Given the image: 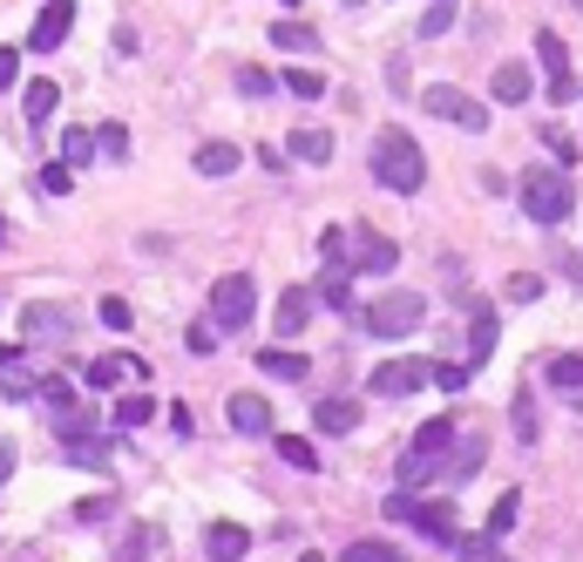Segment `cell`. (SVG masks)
<instances>
[{
    "mask_svg": "<svg viewBox=\"0 0 583 562\" xmlns=\"http://www.w3.org/2000/svg\"><path fill=\"white\" fill-rule=\"evenodd\" d=\"M367 170H373V183H380V190H394V196H414V190L427 183V156H421V143H414L401 123H386V130L373 136V156H367Z\"/></svg>",
    "mask_w": 583,
    "mask_h": 562,
    "instance_id": "obj_1",
    "label": "cell"
},
{
    "mask_svg": "<svg viewBox=\"0 0 583 562\" xmlns=\"http://www.w3.org/2000/svg\"><path fill=\"white\" fill-rule=\"evenodd\" d=\"M516 196H523V217H529V224H563V217L576 211V183H570V170H523Z\"/></svg>",
    "mask_w": 583,
    "mask_h": 562,
    "instance_id": "obj_2",
    "label": "cell"
},
{
    "mask_svg": "<svg viewBox=\"0 0 583 562\" xmlns=\"http://www.w3.org/2000/svg\"><path fill=\"white\" fill-rule=\"evenodd\" d=\"M421 318H427V299L421 292H380L373 305H360V333H373V339H407V333H421Z\"/></svg>",
    "mask_w": 583,
    "mask_h": 562,
    "instance_id": "obj_3",
    "label": "cell"
},
{
    "mask_svg": "<svg viewBox=\"0 0 583 562\" xmlns=\"http://www.w3.org/2000/svg\"><path fill=\"white\" fill-rule=\"evenodd\" d=\"M251 312H258L251 271H231V278H217V285H211V326H217V333H245Z\"/></svg>",
    "mask_w": 583,
    "mask_h": 562,
    "instance_id": "obj_4",
    "label": "cell"
},
{
    "mask_svg": "<svg viewBox=\"0 0 583 562\" xmlns=\"http://www.w3.org/2000/svg\"><path fill=\"white\" fill-rule=\"evenodd\" d=\"M421 109L427 115H441V123H455V130H489V109L475 102V95H461L455 82H435V89H421Z\"/></svg>",
    "mask_w": 583,
    "mask_h": 562,
    "instance_id": "obj_5",
    "label": "cell"
},
{
    "mask_svg": "<svg viewBox=\"0 0 583 562\" xmlns=\"http://www.w3.org/2000/svg\"><path fill=\"white\" fill-rule=\"evenodd\" d=\"M380 400H407V393H421V386H435V359H386V367H373V380H367Z\"/></svg>",
    "mask_w": 583,
    "mask_h": 562,
    "instance_id": "obj_6",
    "label": "cell"
},
{
    "mask_svg": "<svg viewBox=\"0 0 583 562\" xmlns=\"http://www.w3.org/2000/svg\"><path fill=\"white\" fill-rule=\"evenodd\" d=\"M536 61H542V75H550V102H570L576 95V68H570V48L557 42V27L536 34Z\"/></svg>",
    "mask_w": 583,
    "mask_h": 562,
    "instance_id": "obj_7",
    "label": "cell"
},
{
    "mask_svg": "<svg viewBox=\"0 0 583 562\" xmlns=\"http://www.w3.org/2000/svg\"><path fill=\"white\" fill-rule=\"evenodd\" d=\"M143 380H149V367H143L136 352H96V359H89V386H96V393H115V386H143Z\"/></svg>",
    "mask_w": 583,
    "mask_h": 562,
    "instance_id": "obj_8",
    "label": "cell"
},
{
    "mask_svg": "<svg viewBox=\"0 0 583 562\" xmlns=\"http://www.w3.org/2000/svg\"><path fill=\"white\" fill-rule=\"evenodd\" d=\"M68 27H75V0H48V8L34 14V27H27V55H55L68 42Z\"/></svg>",
    "mask_w": 583,
    "mask_h": 562,
    "instance_id": "obj_9",
    "label": "cell"
},
{
    "mask_svg": "<svg viewBox=\"0 0 583 562\" xmlns=\"http://www.w3.org/2000/svg\"><path fill=\"white\" fill-rule=\"evenodd\" d=\"M394 265H401V245H394V237H380V231L367 224V231L354 237V271H360V278H386Z\"/></svg>",
    "mask_w": 583,
    "mask_h": 562,
    "instance_id": "obj_10",
    "label": "cell"
},
{
    "mask_svg": "<svg viewBox=\"0 0 583 562\" xmlns=\"http://www.w3.org/2000/svg\"><path fill=\"white\" fill-rule=\"evenodd\" d=\"M414 529H421L427 542L455 549V542H461V529H455V502H448V495H441V502H414Z\"/></svg>",
    "mask_w": 583,
    "mask_h": 562,
    "instance_id": "obj_11",
    "label": "cell"
},
{
    "mask_svg": "<svg viewBox=\"0 0 583 562\" xmlns=\"http://www.w3.org/2000/svg\"><path fill=\"white\" fill-rule=\"evenodd\" d=\"M224 420L238 427V434H271V400H265V393H231Z\"/></svg>",
    "mask_w": 583,
    "mask_h": 562,
    "instance_id": "obj_12",
    "label": "cell"
},
{
    "mask_svg": "<svg viewBox=\"0 0 583 562\" xmlns=\"http://www.w3.org/2000/svg\"><path fill=\"white\" fill-rule=\"evenodd\" d=\"M245 549H251V529H238V521H211L204 529V555L211 562H245Z\"/></svg>",
    "mask_w": 583,
    "mask_h": 562,
    "instance_id": "obj_13",
    "label": "cell"
},
{
    "mask_svg": "<svg viewBox=\"0 0 583 562\" xmlns=\"http://www.w3.org/2000/svg\"><path fill=\"white\" fill-rule=\"evenodd\" d=\"M529 89H536L529 61H502V68L489 75V95H495V102H509V109H516V102H529Z\"/></svg>",
    "mask_w": 583,
    "mask_h": 562,
    "instance_id": "obj_14",
    "label": "cell"
},
{
    "mask_svg": "<svg viewBox=\"0 0 583 562\" xmlns=\"http://www.w3.org/2000/svg\"><path fill=\"white\" fill-rule=\"evenodd\" d=\"M313 420H319V434H354L360 427V400L354 393H326L313 407Z\"/></svg>",
    "mask_w": 583,
    "mask_h": 562,
    "instance_id": "obj_15",
    "label": "cell"
},
{
    "mask_svg": "<svg viewBox=\"0 0 583 562\" xmlns=\"http://www.w3.org/2000/svg\"><path fill=\"white\" fill-rule=\"evenodd\" d=\"M305 318H313V292H305V285H285V292H279V318H271V326H279V339H299Z\"/></svg>",
    "mask_w": 583,
    "mask_h": 562,
    "instance_id": "obj_16",
    "label": "cell"
},
{
    "mask_svg": "<svg viewBox=\"0 0 583 562\" xmlns=\"http://www.w3.org/2000/svg\"><path fill=\"white\" fill-rule=\"evenodd\" d=\"M258 373H271V380H313V359L285 352V346H258Z\"/></svg>",
    "mask_w": 583,
    "mask_h": 562,
    "instance_id": "obj_17",
    "label": "cell"
},
{
    "mask_svg": "<svg viewBox=\"0 0 583 562\" xmlns=\"http://www.w3.org/2000/svg\"><path fill=\"white\" fill-rule=\"evenodd\" d=\"M271 48H279V55H319V27H305V21H271Z\"/></svg>",
    "mask_w": 583,
    "mask_h": 562,
    "instance_id": "obj_18",
    "label": "cell"
},
{
    "mask_svg": "<svg viewBox=\"0 0 583 562\" xmlns=\"http://www.w3.org/2000/svg\"><path fill=\"white\" fill-rule=\"evenodd\" d=\"M21 109H27V123H34V130H48V115L61 109V89L42 75V82H27V89H21Z\"/></svg>",
    "mask_w": 583,
    "mask_h": 562,
    "instance_id": "obj_19",
    "label": "cell"
},
{
    "mask_svg": "<svg viewBox=\"0 0 583 562\" xmlns=\"http://www.w3.org/2000/svg\"><path fill=\"white\" fill-rule=\"evenodd\" d=\"M489 352H495V312L475 305L469 312V367H489Z\"/></svg>",
    "mask_w": 583,
    "mask_h": 562,
    "instance_id": "obj_20",
    "label": "cell"
},
{
    "mask_svg": "<svg viewBox=\"0 0 583 562\" xmlns=\"http://www.w3.org/2000/svg\"><path fill=\"white\" fill-rule=\"evenodd\" d=\"M21 333H27V339H61V333H68V312H61V305H27V312H21Z\"/></svg>",
    "mask_w": 583,
    "mask_h": 562,
    "instance_id": "obj_21",
    "label": "cell"
},
{
    "mask_svg": "<svg viewBox=\"0 0 583 562\" xmlns=\"http://www.w3.org/2000/svg\"><path fill=\"white\" fill-rule=\"evenodd\" d=\"M190 170L198 177H231L238 170V143H204L198 156H190Z\"/></svg>",
    "mask_w": 583,
    "mask_h": 562,
    "instance_id": "obj_22",
    "label": "cell"
},
{
    "mask_svg": "<svg viewBox=\"0 0 583 562\" xmlns=\"http://www.w3.org/2000/svg\"><path fill=\"white\" fill-rule=\"evenodd\" d=\"M354 265H326V278H319V299L333 305V312H346V305H354Z\"/></svg>",
    "mask_w": 583,
    "mask_h": 562,
    "instance_id": "obj_23",
    "label": "cell"
},
{
    "mask_svg": "<svg viewBox=\"0 0 583 562\" xmlns=\"http://www.w3.org/2000/svg\"><path fill=\"white\" fill-rule=\"evenodd\" d=\"M285 156H299V164H333V136L326 130H292Z\"/></svg>",
    "mask_w": 583,
    "mask_h": 562,
    "instance_id": "obj_24",
    "label": "cell"
},
{
    "mask_svg": "<svg viewBox=\"0 0 583 562\" xmlns=\"http://www.w3.org/2000/svg\"><path fill=\"white\" fill-rule=\"evenodd\" d=\"M149 420H157V393H123V400H115V427H149Z\"/></svg>",
    "mask_w": 583,
    "mask_h": 562,
    "instance_id": "obj_25",
    "label": "cell"
},
{
    "mask_svg": "<svg viewBox=\"0 0 583 562\" xmlns=\"http://www.w3.org/2000/svg\"><path fill=\"white\" fill-rule=\"evenodd\" d=\"M271 448H279V461L299 468V474H313V468H319V448H313V440H299V434H271Z\"/></svg>",
    "mask_w": 583,
    "mask_h": 562,
    "instance_id": "obj_26",
    "label": "cell"
},
{
    "mask_svg": "<svg viewBox=\"0 0 583 562\" xmlns=\"http://www.w3.org/2000/svg\"><path fill=\"white\" fill-rule=\"evenodd\" d=\"M542 380H550L557 393H583V352H557L550 367H542Z\"/></svg>",
    "mask_w": 583,
    "mask_h": 562,
    "instance_id": "obj_27",
    "label": "cell"
},
{
    "mask_svg": "<svg viewBox=\"0 0 583 562\" xmlns=\"http://www.w3.org/2000/svg\"><path fill=\"white\" fill-rule=\"evenodd\" d=\"M509 414H516V440H523V448H536V440H542V420H536V393H529V386L516 393Z\"/></svg>",
    "mask_w": 583,
    "mask_h": 562,
    "instance_id": "obj_28",
    "label": "cell"
},
{
    "mask_svg": "<svg viewBox=\"0 0 583 562\" xmlns=\"http://www.w3.org/2000/svg\"><path fill=\"white\" fill-rule=\"evenodd\" d=\"M516 521H523V488H509V495H502V502L489 508V536L502 542V536H509V529H516Z\"/></svg>",
    "mask_w": 583,
    "mask_h": 562,
    "instance_id": "obj_29",
    "label": "cell"
},
{
    "mask_svg": "<svg viewBox=\"0 0 583 562\" xmlns=\"http://www.w3.org/2000/svg\"><path fill=\"white\" fill-rule=\"evenodd\" d=\"M346 562H407V549H394V542L367 536V542H346Z\"/></svg>",
    "mask_w": 583,
    "mask_h": 562,
    "instance_id": "obj_30",
    "label": "cell"
},
{
    "mask_svg": "<svg viewBox=\"0 0 583 562\" xmlns=\"http://www.w3.org/2000/svg\"><path fill=\"white\" fill-rule=\"evenodd\" d=\"M455 8H461V0H435V8L421 14V42H441V34L455 27Z\"/></svg>",
    "mask_w": 583,
    "mask_h": 562,
    "instance_id": "obj_31",
    "label": "cell"
},
{
    "mask_svg": "<svg viewBox=\"0 0 583 562\" xmlns=\"http://www.w3.org/2000/svg\"><path fill=\"white\" fill-rule=\"evenodd\" d=\"M285 89H292L299 102H319V95H326V75H319V68H285Z\"/></svg>",
    "mask_w": 583,
    "mask_h": 562,
    "instance_id": "obj_32",
    "label": "cell"
},
{
    "mask_svg": "<svg viewBox=\"0 0 583 562\" xmlns=\"http://www.w3.org/2000/svg\"><path fill=\"white\" fill-rule=\"evenodd\" d=\"M455 555H461V562H509L495 536H461V542H455Z\"/></svg>",
    "mask_w": 583,
    "mask_h": 562,
    "instance_id": "obj_33",
    "label": "cell"
},
{
    "mask_svg": "<svg viewBox=\"0 0 583 562\" xmlns=\"http://www.w3.org/2000/svg\"><path fill=\"white\" fill-rule=\"evenodd\" d=\"M89 156H96V130H68V136H61V164H68V170H82Z\"/></svg>",
    "mask_w": 583,
    "mask_h": 562,
    "instance_id": "obj_34",
    "label": "cell"
},
{
    "mask_svg": "<svg viewBox=\"0 0 583 562\" xmlns=\"http://www.w3.org/2000/svg\"><path fill=\"white\" fill-rule=\"evenodd\" d=\"M238 95L271 102V95H279V75H265V68H238Z\"/></svg>",
    "mask_w": 583,
    "mask_h": 562,
    "instance_id": "obj_35",
    "label": "cell"
},
{
    "mask_svg": "<svg viewBox=\"0 0 583 562\" xmlns=\"http://www.w3.org/2000/svg\"><path fill=\"white\" fill-rule=\"evenodd\" d=\"M469 380H475V367H469V359H441V367H435V386H441V393H461Z\"/></svg>",
    "mask_w": 583,
    "mask_h": 562,
    "instance_id": "obj_36",
    "label": "cell"
},
{
    "mask_svg": "<svg viewBox=\"0 0 583 562\" xmlns=\"http://www.w3.org/2000/svg\"><path fill=\"white\" fill-rule=\"evenodd\" d=\"M42 400H48V414H68V407H75V386L48 373V380H42Z\"/></svg>",
    "mask_w": 583,
    "mask_h": 562,
    "instance_id": "obj_37",
    "label": "cell"
},
{
    "mask_svg": "<svg viewBox=\"0 0 583 562\" xmlns=\"http://www.w3.org/2000/svg\"><path fill=\"white\" fill-rule=\"evenodd\" d=\"M68 461H75V468H109V454H102V448H89L82 434H68Z\"/></svg>",
    "mask_w": 583,
    "mask_h": 562,
    "instance_id": "obj_38",
    "label": "cell"
},
{
    "mask_svg": "<svg viewBox=\"0 0 583 562\" xmlns=\"http://www.w3.org/2000/svg\"><path fill=\"white\" fill-rule=\"evenodd\" d=\"M96 149H109V156H130V130H123V123H102V130H96Z\"/></svg>",
    "mask_w": 583,
    "mask_h": 562,
    "instance_id": "obj_39",
    "label": "cell"
},
{
    "mask_svg": "<svg viewBox=\"0 0 583 562\" xmlns=\"http://www.w3.org/2000/svg\"><path fill=\"white\" fill-rule=\"evenodd\" d=\"M319 258H326V265H346V231H339V224L319 231Z\"/></svg>",
    "mask_w": 583,
    "mask_h": 562,
    "instance_id": "obj_40",
    "label": "cell"
},
{
    "mask_svg": "<svg viewBox=\"0 0 583 562\" xmlns=\"http://www.w3.org/2000/svg\"><path fill=\"white\" fill-rule=\"evenodd\" d=\"M542 143H550V156H557V170H570V164H576V143H570L563 130H542Z\"/></svg>",
    "mask_w": 583,
    "mask_h": 562,
    "instance_id": "obj_41",
    "label": "cell"
},
{
    "mask_svg": "<svg viewBox=\"0 0 583 562\" xmlns=\"http://www.w3.org/2000/svg\"><path fill=\"white\" fill-rule=\"evenodd\" d=\"M509 299H516V305H536V299H542V278H529V271L509 278Z\"/></svg>",
    "mask_w": 583,
    "mask_h": 562,
    "instance_id": "obj_42",
    "label": "cell"
},
{
    "mask_svg": "<svg viewBox=\"0 0 583 562\" xmlns=\"http://www.w3.org/2000/svg\"><path fill=\"white\" fill-rule=\"evenodd\" d=\"M21 82V48H0V95Z\"/></svg>",
    "mask_w": 583,
    "mask_h": 562,
    "instance_id": "obj_43",
    "label": "cell"
},
{
    "mask_svg": "<svg viewBox=\"0 0 583 562\" xmlns=\"http://www.w3.org/2000/svg\"><path fill=\"white\" fill-rule=\"evenodd\" d=\"M42 196H68V164H48L42 170Z\"/></svg>",
    "mask_w": 583,
    "mask_h": 562,
    "instance_id": "obj_44",
    "label": "cell"
},
{
    "mask_svg": "<svg viewBox=\"0 0 583 562\" xmlns=\"http://www.w3.org/2000/svg\"><path fill=\"white\" fill-rule=\"evenodd\" d=\"M102 326H115V333H130V305H123V299H102Z\"/></svg>",
    "mask_w": 583,
    "mask_h": 562,
    "instance_id": "obj_45",
    "label": "cell"
},
{
    "mask_svg": "<svg viewBox=\"0 0 583 562\" xmlns=\"http://www.w3.org/2000/svg\"><path fill=\"white\" fill-rule=\"evenodd\" d=\"M143 549H149V529H130V536H123V549H115V555H123V562H143Z\"/></svg>",
    "mask_w": 583,
    "mask_h": 562,
    "instance_id": "obj_46",
    "label": "cell"
},
{
    "mask_svg": "<svg viewBox=\"0 0 583 562\" xmlns=\"http://www.w3.org/2000/svg\"><path fill=\"white\" fill-rule=\"evenodd\" d=\"M386 515H394V521H414V488H401V495H386Z\"/></svg>",
    "mask_w": 583,
    "mask_h": 562,
    "instance_id": "obj_47",
    "label": "cell"
},
{
    "mask_svg": "<svg viewBox=\"0 0 583 562\" xmlns=\"http://www.w3.org/2000/svg\"><path fill=\"white\" fill-rule=\"evenodd\" d=\"M258 170H271V177H279V170H285V149H271V143H258Z\"/></svg>",
    "mask_w": 583,
    "mask_h": 562,
    "instance_id": "obj_48",
    "label": "cell"
},
{
    "mask_svg": "<svg viewBox=\"0 0 583 562\" xmlns=\"http://www.w3.org/2000/svg\"><path fill=\"white\" fill-rule=\"evenodd\" d=\"M109 508H115V502H109V495H96V502H82V508H75V521H102Z\"/></svg>",
    "mask_w": 583,
    "mask_h": 562,
    "instance_id": "obj_49",
    "label": "cell"
},
{
    "mask_svg": "<svg viewBox=\"0 0 583 562\" xmlns=\"http://www.w3.org/2000/svg\"><path fill=\"white\" fill-rule=\"evenodd\" d=\"M14 474V448H8V440H0V481H8Z\"/></svg>",
    "mask_w": 583,
    "mask_h": 562,
    "instance_id": "obj_50",
    "label": "cell"
},
{
    "mask_svg": "<svg viewBox=\"0 0 583 562\" xmlns=\"http://www.w3.org/2000/svg\"><path fill=\"white\" fill-rule=\"evenodd\" d=\"M14 359H21V346H0V373H14Z\"/></svg>",
    "mask_w": 583,
    "mask_h": 562,
    "instance_id": "obj_51",
    "label": "cell"
},
{
    "mask_svg": "<svg viewBox=\"0 0 583 562\" xmlns=\"http://www.w3.org/2000/svg\"><path fill=\"white\" fill-rule=\"evenodd\" d=\"M299 562H326V555H319V549H305V555H299Z\"/></svg>",
    "mask_w": 583,
    "mask_h": 562,
    "instance_id": "obj_52",
    "label": "cell"
},
{
    "mask_svg": "<svg viewBox=\"0 0 583 562\" xmlns=\"http://www.w3.org/2000/svg\"><path fill=\"white\" fill-rule=\"evenodd\" d=\"M0 245H8V217H0Z\"/></svg>",
    "mask_w": 583,
    "mask_h": 562,
    "instance_id": "obj_53",
    "label": "cell"
},
{
    "mask_svg": "<svg viewBox=\"0 0 583 562\" xmlns=\"http://www.w3.org/2000/svg\"><path fill=\"white\" fill-rule=\"evenodd\" d=\"M346 8H367V0H346Z\"/></svg>",
    "mask_w": 583,
    "mask_h": 562,
    "instance_id": "obj_54",
    "label": "cell"
},
{
    "mask_svg": "<svg viewBox=\"0 0 583 562\" xmlns=\"http://www.w3.org/2000/svg\"><path fill=\"white\" fill-rule=\"evenodd\" d=\"M279 8H299V0H279Z\"/></svg>",
    "mask_w": 583,
    "mask_h": 562,
    "instance_id": "obj_55",
    "label": "cell"
}]
</instances>
